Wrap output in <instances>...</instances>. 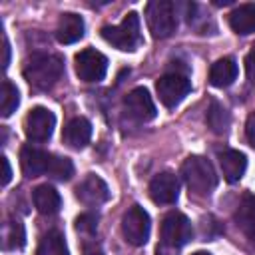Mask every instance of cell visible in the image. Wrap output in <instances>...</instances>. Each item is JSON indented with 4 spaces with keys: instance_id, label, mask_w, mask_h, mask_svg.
Instances as JSON below:
<instances>
[{
    "instance_id": "cell-1",
    "label": "cell",
    "mask_w": 255,
    "mask_h": 255,
    "mask_svg": "<svg viewBox=\"0 0 255 255\" xmlns=\"http://www.w3.org/2000/svg\"><path fill=\"white\" fill-rule=\"evenodd\" d=\"M64 74V60L56 54H32L24 66V78L36 90H50Z\"/></svg>"
},
{
    "instance_id": "cell-2",
    "label": "cell",
    "mask_w": 255,
    "mask_h": 255,
    "mask_svg": "<svg viewBox=\"0 0 255 255\" xmlns=\"http://www.w3.org/2000/svg\"><path fill=\"white\" fill-rule=\"evenodd\" d=\"M181 175L195 195H209L217 185V175L209 159L201 155H189L181 165Z\"/></svg>"
},
{
    "instance_id": "cell-3",
    "label": "cell",
    "mask_w": 255,
    "mask_h": 255,
    "mask_svg": "<svg viewBox=\"0 0 255 255\" xmlns=\"http://www.w3.org/2000/svg\"><path fill=\"white\" fill-rule=\"evenodd\" d=\"M102 38L124 52H133L141 44V32H139V16L135 12H129L122 24L118 26H104Z\"/></svg>"
},
{
    "instance_id": "cell-4",
    "label": "cell",
    "mask_w": 255,
    "mask_h": 255,
    "mask_svg": "<svg viewBox=\"0 0 255 255\" xmlns=\"http://www.w3.org/2000/svg\"><path fill=\"white\" fill-rule=\"evenodd\" d=\"M147 28L153 38H169L177 28V10L173 2L153 0L145 6Z\"/></svg>"
},
{
    "instance_id": "cell-5",
    "label": "cell",
    "mask_w": 255,
    "mask_h": 255,
    "mask_svg": "<svg viewBox=\"0 0 255 255\" xmlns=\"http://www.w3.org/2000/svg\"><path fill=\"white\" fill-rule=\"evenodd\" d=\"M191 237H193V227L183 213L171 211L161 219V243L165 247L179 249L185 243H189Z\"/></svg>"
},
{
    "instance_id": "cell-6",
    "label": "cell",
    "mask_w": 255,
    "mask_h": 255,
    "mask_svg": "<svg viewBox=\"0 0 255 255\" xmlns=\"http://www.w3.org/2000/svg\"><path fill=\"white\" fill-rule=\"evenodd\" d=\"M74 62H76V74H78V78L82 82H88V84H94V82L104 80V76L108 72V58L102 52H98L96 48L82 50L80 54H76Z\"/></svg>"
},
{
    "instance_id": "cell-7",
    "label": "cell",
    "mask_w": 255,
    "mask_h": 255,
    "mask_svg": "<svg viewBox=\"0 0 255 255\" xmlns=\"http://www.w3.org/2000/svg\"><path fill=\"white\" fill-rule=\"evenodd\" d=\"M149 229H151L149 215L139 205H131L122 217V233L126 241L131 245H143L149 237Z\"/></svg>"
},
{
    "instance_id": "cell-8",
    "label": "cell",
    "mask_w": 255,
    "mask_h": 255,
    "mask_svg": "<svg viewBox=\"0 0 255 255\" xmlns=\"http://www.w3.org/2000/svg\"><path fill=\"white\" fill-rule=\"evenodd\" d=\"M157 96L161 100V104L165 108H175L191 90V82L187 80V76L171 72V74H163L157 84H155Z\"/></svg>"
},
{
    "instance_id": "cell-9",
    "label": "cell",
    "mask_w": 255,
    "mask_h": 255,
    "mask_svg": "<svg viewBox=\"0 0 255 255\" xmlns=\"http://www.w3.org/2000/svg\"><path fill=\"white\" fill-rule=\"evenodd\" d=\"M54 126H56V118L50 110L38 106L34 110H30V114L26 116L24 120V131H26V137L30 141H36V143H42V141H48L52 131H54Z\"/></svg>"
},
{
    "instance_id": "cell-10",
    "label": "cell",
    "mask_w": 255,
    "mask_h": 255,
    "mask_svg": "<svg viewBox=\"0 0 255 255\" xmlns=\"http://www.w3.org/2000/svg\"><path fill=\"white\" fill-rule=\"evenodd\" d=\"M124 108H126L128 116L139 124L155 118V104L145 88H133L124 100Z\"/></svg>"
},
{
    "instance_id": "cell-11",
    "label": "cell",
    "mask_w": 255,
    "mask_h": 255,
    "mask_svg": "<svg viewBox=\"0 0 255 255\" xmlns=\"http://www.w3.org/2000/svg\"><path fill=\"white\" fill-rule=\"evenodd\" d=\"M52 161H54V153H48L40 147H32V145H24L20 151V163H22V171L28 177H38V175H50L52 169Z\"/></svg>"
},
{
    "instance_id": "cell-12",
    "label": "cell",
    "mask_w": 255,
    "mask_h": 255,
    "mask_svg": "<svg viewBox=\"0 0 255 255\" xmlns=\"http://www.w3.org/2000/svg\"><path fill=\"white\" fill-rule=\"evenodd\" d=\"M179 195V181L173 173L163 171L157 173L149 183V197L157 205H169L175 203Z\"/></svg>"
},
{
    "instance_id": "cell-13",
    "label": "cell",
    "mask_w": 255,
    "mask_h": 255,
    "mask_svg": "<svg viewBox=\"0 0 255 255\" xmlns=\"http://www.w3.org/2000/svg\"><path fill=\"white\" fill-rule=\"evenodd\" d=\"M76 197L88 205V207H94V205H102L110 199V189L106 185V181L100 177V175H86L82 179V183L76 187Z\"/></svg>"
},
{
    "instance_id": "cell-14",
    "label": "cell",
    "mask_w": 255,
    "mask_h": 255,
    "mask_svg": "<svg viewBox=\"0 0 255 255\" xmlns=\"http://www.w3.org/2000/svg\"><path fill=\"white\" fill-rule=\"evenodd\" d=\"M92 137V124L86 118H74L66 124L62 139L72 149H84Z\"/></svg>"
},
{
    "instance_id": "cell-15",
    "label": "cell",
    "mask_w": 255,
    "mask_h": 255,
    "mask_svg": "<svg viewBox=\"0 0 255 255\" xmlns=\"http://www.w3.org/2000/svg\"><path fill=\"white\" fill-rule=\"evenodd\" d=\"M235 223L241 229V233L255 245V195H243L235 209Z\"/></svg>"
},
{
    "instance_id": "cell-16",
    "label": "cell",
    "mask_w": 255,
    "mask_h": 255,
    "mask_svg": "<svg viewBox=\"0 0 255 255\" xmlns=\"http://www.w3.org/2000/svg\"><path fill=\"white\" fill-rule=\"evenodd\" d=\"M84 20L78 14L66 12L60 16L58 26H56V38L60 44H74L84 36Z\"/></svg>"
},
{
    "instance_id": "cell-17",
    "label": "cell",
    "mask_w": 255,
    "mask_h": 255,
    "mask_svg": "<svg viewBox=\"0 0 255 255\" xmlns=\"http://www.w3.org/2000/svg\"><path fill=\"white\" fill-rule=\"evenodd\" d=\"M219 165H221L223 177L229 183H235L243 177L247 169V157L237 149H225L219 153Z\"/></svg>"
},
{
    "instance_id": "cell-18",
    "label": "cell",
    "mask_w": 255,
    "mask_h": 255,
    "mask_svg": "<svg viewBox=\"0 0 255 255\" xmlns=\"http://www.w3.org/2000/svg\"><path fill=\"white\" fill-rule=\"evenodd\" d=\"M32 199H34L36 209H38L42 215H54V213L60 211V205H62L60 193H58L52 185H48V183L38 185V187L34 189V193H32Z\"/></svg>"
},
{
    "instance_id": "cell-19",
    "label": "cell",
    "mask_w": 255,
    "mask_h": 255,
    "mask_svg": "<svg viewBox=\"0 0 255 255\" xmlns=\"http://www.w3.org/2000/svg\"><path fill=\"white\" fill-rule=\"evenodd\" d=\"M237 78V64L233 58H221L217 60L209 70V82L215 88H227Z\"/></svg>"
},
{
    "instance_id": "cell-20",
    "label": "cell",
    "mask_w": 255,
    "mask_h": 255,
    "mask_svg": "<svg viewBox=\"0 0 255 255\" xmlns=\"http://www.w3.org/2000/svg\"><path fill=\"white\" fill-rule=\"evenodd\" d=\"M229 26L233 32L247 36L255 32V4H241L229 14Z\"/></svg>"
},
{
    "instance_id": "cell-21",
    "label": "cell",
    "mask_w": 255,
    "mask_h": 255,
    "mask_svg": "<svg viewBox=\"0 0 255 255\" xmlns=\"http://www.w3.org/2000/svg\"><path fill=\"white\" fill-rule=\"evenodd\" d=\"M24 243H26L24 225H22L18 219L6 221V223H4V229H2V245H4V249L14 251V249L24 247Z\"/></svg>"
},
{
    "instance_id": "cell-22",
    "label": "cell",
    "mask_w": 255,
    "mask_h": 255,
    "mask_svg": "<svg viewBox=\"0 0 255 255\" xmlns=\"http://www.w3.org/2000/svg\"><path fill=\"white\" fill-rule=\"evenodd\" d=\"M36 255H70L64 235L60 231H48L40 239Z\"/></svg>"
},
{
    "instance_id": "cell-23",
    "label": "cell",
    "mask_w": 255,
    "mask_h": 255,
    "mask_svg": "<svg viewBox=\"0 0 255 255\" xmlns=\"http://www.w3.org/2000/svg\"><path fill=\"white\" fill-rule=\"evenodd\" d=\"M229 124H231L229 112H227L217 100H213V102L209 104V110H207V126H209L211 131H215V133H227Z\"/></svg>"
},
{
    "instance_id": "cell-24",
    "label": "cell",
    "mask_w": 255,
    "mask_h": 255,
    "mask_svg": "<svg viewBox=\"0 0 255 255\" xmlns=\"http://www.w3.org/2000/svg\"><path fill=\"white\" fill-rule=\"evenodd\" d=\"M20 104V94H18V88L10 82V80H4L2 82V94H0V112H2V118H8L16 112Z\"/></svg>"
},
{
    "instance_id": "cell-25",
    "label": "cell",
    "mask_w": 255,
    "mask_h": 255,
    "mask_svg": "<svg viewBox=\"0 0 255 255\" xmlns=\"http://www.w3.org/2000/svg\"><path fill=\"white\" fill-rule=\"evenodd\" d=\"M50 175L54 179H60V181H68L72 175H74V163L68 159V157H60V155H54V161H52V169H50Z\"/></svg>"
},
{
    "instance_id": "cell-26",
    "label": "cell",
    "mask_w": 255,
    "mask_h": 255,
    "mask_svg": "<svg viewBox=\"0 0 255 255\" xmlns=\"http://www.w3.org/2000/svg\"><path fill=\"white\" fill-rule=\"evenodd\" d=\"M76 229L86 233V235H94L98 231V217L94 213H84L76 219Z\"/></svg>"
},
{
    "instance_id": "cell-27",
    "label": "cell",
    "mask_w": 255,
    "mask_h": 255,
    "mask_svg": "<svg viewBox=\"0 0 255 255\" xmlns=\"http://www.w3.org/2000/svg\"><path fill=\"white\" fill-rule=\"evenodd\" d=\"M245 72H247V80L255 86V46L251 48V52L245 58Z\"/></svg>"
},
{
    "instance_id": "cell-28",
    "label": "cell",
    "mask_w": 255,
    "mask_h": 255,
    "mask_svg": "<svg viewBox=\"0 0 255 255\" xmlns=\"http://www.w3.org/2000/svg\"><path fill=\"white\" fill-rule=\"evenodd\" d=\"M245 135H247L249 145L255 149V112H251L247 122H245Z\"/></svg>"
},
{
    "instance_id": "cell-29",
    "label": "cell",
    "mask_w": 255,
    "mask_h": 255,
    "mask_svg": "<svg viewBox=\"0 0 255 255\" xmlns=\"http://www.w3.org/2000/svg\"><path fill=\"white\" fill-rule=\"evenodd\" d=\"M2 169H4V173H2V185H8V181L12 177V169H10L8 157H2Z\"/></svg>"
},
{
    "instance_id": "cell-30",
    "label": "cell",
    "mask_w": 255,
    "mask_h": 255,
    "mask_svg": "<svg viewBox=\"0 0 255 255\" xmlns=\"http://www.w3.org/2000/svg\"><path fill=\"white\" fill-rule=\"evenodd\" d=\"M2 46H4V68H6V66H8V62H10V46H8L6 36H2Z\"/></svg>"
},
{
    "instance_id": "cell-31",
    "label": "cell",
    "mask_w": 255,
    "mask_h": 255,
    "mask_svg": "<svg viewBox=\"0 0 255 255\" xmlns=\"http://www.w3.org/2000/svg\"><path fill=\"white\" fill-rule=\"evenodd\" d=\"M173 251H175V249H171V247H165V245L157 247V255H175Z\"/></svg>"
},
{
    "instance_id": "cell-32",
    "label": "cell",
    "mask_w": 255,
    "mask_h": 255,
    "mask_svg": "<svg viewBox=\"0 0 255 255\" xmlns=\"http://www.w3.org/2000/svg\"><path fill=\"white\" fill-rule=\"evenodd\" d=\"M193 255H211V253H205V251H195Z\"/></svg>"
},
{
    "instance_id": "cell-33",
    "label": "cell",
    "mask_w": 255,
    "mask_h": 255,
    "mask_svg": "<svg viewBox=\"0 0 255 255\" xmlns=\"http://www.w3.org/2000/svg\"><path fill=\"white\" fill-rule=\"evenodd\" d=\"M86 255H102L100 251H90V253H86Z\"/></svg>"
}]
</instances>
